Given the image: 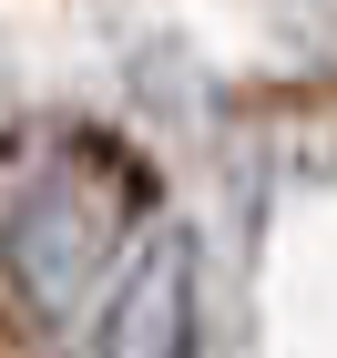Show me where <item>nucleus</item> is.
I'll return each mask as SVG.
<instances>
[{"mask_svg":"<svg viewBox=\"0 0 337 358\" xmlns=\"http://www.w3.org/2000/svg\"><path fill=\"white\" fill-rule=\"evenodd\" d=\"M123 215H133V174L112 164V154H92V143H41V154H21V174L0 194V266H10V287H21L41 317H61V307L112 266Z\"/></svg>","mask_w":337,"mask_h":358,"instance_id":"nucleus-1","label":"nucleus"},{"mask_svg":"<svg viewBox=\"0 0 337 358\" xmlns=\"http://www.w3.org/2000/svg\"><path fill=\"white\" fill-rule=\"evenodd\" d=\"M103 348H184V246H174V236L143 246V276L103 317Z\"/></svg>","mask_w":337,"mask_h":358,"instance_id":"nucleus-2","label":"nucleus"}]
</instances>
